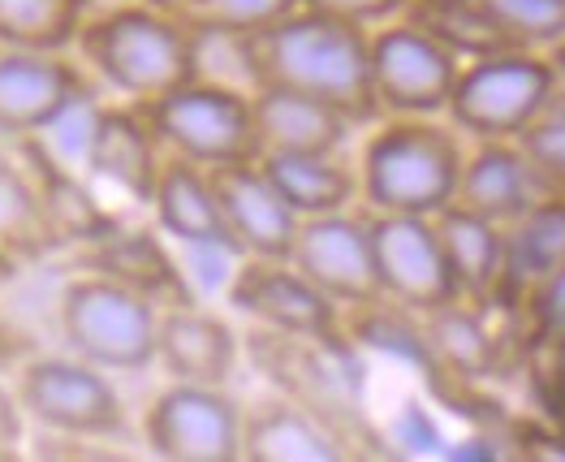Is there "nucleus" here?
I'll use <instances>...</instances> for the list:
<instances>
[{"mask_svg":"<svg viewBox=\"0 0 565 462\" xmlns=\"http://www.w3.org/2000/svg\"><path fill=\"white\" fill-rule=\"evenodd\" d=\"M216 186V203L225 217V233L237 260H289L294 238H298V217L289 212L277 186L259 169V160L246 165H221L207 169Z\"/></svg>","mask_w":565,"mask_h":462,"instance_id":"obj_14","label":"nucleus"},{"mask_svg":"<svg viewBox=\"0 0 565 462\" xmlns=\"http://www.w3.org/2000/svg\"><path fill=\"white\" fill-rule=\"evenodd\" d=\"M531 290H535V312H540L544 328H565V269L535 281Z\"/></svg>","mask_w":565,"mask_h":462,"instance_id":"obj_35","label":"nucleus"},{"mask_svg":"<svg viewBox=\"0 0 565 462\" xmlns=\"http://www.w3.org/2000/svg\"><path fill=\"white\" fill-rule=\"evenodd\" d=\"M147 208L156 217V230L169 242H182L190 251H230L234 255L221 203H216V186H212V174L203 165L164 156Z\"/></svg>","mask_w":565,"mask_h":462,"instance_id":"obj_19","label":"nucleus"},{"mask_svg":"<svg viewBox=\"0 0 565 462\" xmlns=\"http://www.w3.org/2000/svg\"><path fill=\"white\" fill-rule=\"evenodd\" d=\"M462 56L424 27L388 22L372 31V95L380 117H445Z\"/></svg>","mask_w":565,"mask_h":462,"instance_id":"obj_9","label":"nucleus"},{"mask_svg":"<svg viewBox=\"0 0 565 462\" xmlns=\"http://www.w3.org/2000/svg\"><path fill=\"white\" fill-rule=\"evenodd\" d=\"M510 48L553 52L565 40V0H483Z\"/></svg>","mask_w":565,"mask_h":462,"instance_id":"obj_29","label":"nucleus"},{"mask_svg":"<svg viewBox=\"0 0 565 462\" xmlns=\"http://www.w3.org/2000/svg\"><path fill=\"white\" fill-rule=\"evenodd\" d=\"M9 393L26 428L78 432V437H121L130 441L135 419L108 371L78 355H31L9 376Z\"/></svg>","mask_w":565,"mask_h":462,"instance_id":"obj_7","label":"nucleus"},{"mask_svg":"<svg viewBox=\"0 0 565 462\" xmlns=\"http://www.w3.org/2000/svg\"><path fill=\"white\" fill-rule=\"evenodd\" d=\"M99 246L92 255L87 273L121 281L130 290H139L142 298H151L156 307H173V303H194L186 281L178 273V264L169 260V251L160 246V238L151 230H126V233H95Z\"/></svg>","mask_w":565,"mask_h":462,"instance_id":"obj_23","label":"nucleus"},{"mask_svg":"<svg viewBox=\"0 0 565 462\" xmlns=\"http://www.w3.org/2000/svg\"><path fill=\"white\" fill-rule=\"evenodd\" d=\"M302 9H316L324 18L363 27V31H376V27L397 22L411 9V0H302Z\"/></svg>","mask_w":565,"mask_h":462,"instance_id":"obj_33","label":"nucleus"},{"mask_svg":"<svg viewBox=\"0 0 565 462\" xmlns=\"http://www.w3.org/2000/svg\"><path fill=\"white\" fill-rule=\"evenodd\" d=\"M519 147L531 156V165L544 174V182L553 186V190H565V87H557L553 104L522 135Z\"/></svg>","mask_w":565,"mask_h":462,"instance_id":"obj_31","label":"nucleus"},{"mask_svg":"<svg viewBox=\"0 0 565 462\" xmlns=\"http://www.w3.org/2000/svg\"><path fill=\"white\" fill-rule=\"evenodd\" d=\"M246 407L230 389L169 380L139 419L142 450L156 462H242Z\"/></svg>","mask_w":565,"mask_h":462,"instance_id":"obj_8","label":"nucleus"},{"mask_svg":"<svg viewBox=\"0 0 565 462\" xmlns=\"http://www.w3.org/2000/svg\"><path fill=\"white\" fill-rule=\"evenodd\" d=\"M83 95H92L87 70L65 52L0 48V135L4 139L47 135Z\"/></svg>","mask_w":565,"mask_h":462,"instance_id":"obj_13","label":"nucleus"},{"mask_svg":"<svg viewBox=\"0 0 565 462\" xmlns=\"http://www.w3.org/2000/svg\"><path fill=\"white\" fill-rule=\"evenodd\" d=\"M83 165L99 182H108L126 199L147 208L160 165H164V147L156 143L139 104H99L87 147H83Z\"/></svg>","mask_w":565,"mask_h":462,"instance_id":"obj_16","label":"nucleus"},{"mask_svg":"<svg viewBox=\"0 0 565 462\" xmlns=\"http://www.w3.org/2000/svg\"><path fill=\"white\" fill-rule=\"evenodd\" d=\"M56 242L61 230L52 221L40 178L0 151V251L18 264H35L47 251H56Z\"/></svg>","mask_w":565,"mask_h":462,"instance_id":"obj_24","label":"nucleus"},{"mask_svg":"<svg viewBox=\"0 0 565 462\" xmlns=\"http://www.w3.org/2000/svg\"><path fill=\"white\" fill-rule=\"evenodd\" d=\"M250 108L259 156H332L345 151L350 135L359 130V122L341 108L281 87H259L250 95Z\"/></svg>","mask_w":565,"mask_h":462,"instance_id":"obj_18","label":"nucleus"},{"mask_svg":"<svg viewBox=\"0 0 565 462\" xmlns=\"http://www.w3.org/2000/svg\"><path fill=\"white\" fill-rule=\"evenodd\" d=\"M505 450H510V462H565V437L535 419H519L510 428Z\"/></svg>","mask_w":565,"mask_h":462,"instance_id":"obj_34","label":"nucleus"},{"mask_svg":"<svg viewBox=\"0 0 565 462\" xmlns=\"http://www.w3.org/2000/svg\"><path fill=\"white\" fill-rule=\"evenodd\" d=\"M250 87H281L341 108L359 126L380 122L372 95V31L294 9L289 18L246 35Z\"/></svg>","mask_w":565,"mask_h":462,"instance_id":"obj_1","label":"nucleus"},{"mask_svg":"<svg viewBox=\"0 0 565 462\" xmlns=\"http://www.w3.org/2000/svg\"><path fill=\"white\" fill-rule=\"evenodd\" d=\"M427 321L436 324V333H440L436 342H440V350H445V359H449L454 368H462V371L488 368L492 346H488L483 328L462 312V303H454V307H445V312H436V316H427Z\"/></svg>","mask_w":565,"mask_h":462,"instance_id":"obj_32","label":"nucleus"},{"mask_svg":"<svg viewBox=\"0 0 565 462\" xmlns=\"http://www.w3.org/2000/svg\"><path fill=\"white\" fill-rule=\"evenodd\" d=\"M31 462H142V454L121 437H78V432H40L26 437Z\"/></svg>","mask_w":565,"mask_h":462,"instance_id":"obj_30","label":"nucleus"},{"mask_svg":"<svg viewBox=\"0 0 565 462\" xmlns=\"http://www.w3.org/2000/svg\"><path fill=\"white\" fill-rule=\"evenodd\" d=\"M289 264L324 290L337 307H372L380 303L376 255H372V230L367 212H332L311 217L298 225Z\"/></svg>","mask_w":565,"mask_h":462,"instance_id":"obj_12","label":"nucleus"},{"mask_svg":"<svg viewBox=\"0 0 565 462\" xmlns=\"http://www.w3.org/2000/svg\"><path fill=\"white\" fill-rule=\"evenodd\" d=\"M557 87L548 52L501 48L462 65L445 122L475 143H519L544 117Z\"/></svg>","mask_w":565,"mask_h":462,"instance_id":"obj_4","label":"nucleus"},{"mask_svg":"<svg viewBox=\"0 0 565 462\" xmlns=\"http://www.w3.org/2000/svg\"><path fill=\"white\" fill-rule=\"evenodd\" d=\"M467 143L445 117H380L359 151V199L380 217H436L458 199Z\"/></svg>","mask_w":565,"mask_h":462,"instance_id":"obj_2","label":"nucleus"},{"mask_svg":"<svg viewBox=\"0 0 565 462\" xmlns=\"http://www.w3.org/2000/svg\"><path fill=\"white\" fill-rule=\"evenodd\" d=\"M160 307L104 273H78L56 298V328L70 355L99 371H147L156 364Z\"/></svg>","mask_w":565,"mask_h":462,"instance_id":"obj_5","label":"nucleus"},{"mask_svg":"<svg viewBox=\"0 0 565 462\" xmlns=\"http://www.w3.org/2000/svg\"><path fill=\"white\" fill-rule=\"evenodd\" d=\"M225 298L259 333L307 342L320 350H341V307L289 260H237Z\"/></svg>","mask_w":565,"mask_h":462,"instance_id":"obj_10","label":"nucleus"},{"mask_svg":"<svg viewBox=\"0 0 565 462\" xmlns=\"http://www.w3.org/2000/svg\"><path fill=\"white\" fill-rule=\"evenodd\" d=\"M156 364L178 385L230 389L242 364V337L225 316L199 303H173V307H160Z\"/></svg>","mask_w":565,"mask_h":462,"instance_id":"obj_15","label":"nucleus"},{"mask_svg":"<svg viewBox=\"0 0 565 462\" xmlns=\"http://www.w3.org/2000/svg\"><path fill=\"white\" fill-rule=\"evenodd\" d=\"M367 230H372V255H376L380 303L388 298L419 316H436V312L462 303L431 217L367 212Z\"/></svg>","mask_w":565,"mask_h":462,"instance_id":"obj_11","label":"nucleus"},{"mask_svg":"<svg viewBox=\"0 0 565 462\" xmlns=\"http://www.w3.org/2000/svg\"><path fill=\"white\" fill-rule=\"evenodd\" d=\"M242 462H354L341 437L294 398L268 393L246 407Z\"/></svg>","mask_w":565,"mask_h":462,"instance_id":"obj_20","label":"nucleus"},{"mask_svg":"<svg viewBox=\"0 0 565 462\" xmlns=\"http://www.w3.org/2000/svg\"><path fill=\"white\" fill-rule=\"evenodd\" d=\"M0 441H26V419L9 393V380H0Z\"/></svg>","mask_w":565,"mask_h":462,"instance_id":"obj_37","label":"nucleus"},{"mask_svg":"<svg viewBox=\"0 0 565 462\" xmlns=\"http://www.w3.org/2000/svg\"><path fill=\"white\" fill-rule=\"evenodd\" d=\"M173 13L186 31H225V35H255L273 22L302 9V0H151Z\"/></svg>","mask_w":565,"mask_h":462,"instance_id":"obj_28","label":"nucleus"},{"mask_svg":"<svg viewBox=\"0 0 565 462\" xmlns=\"http://www.w3.org/2000/svg\"><path fill=\"white\" fill-rule=\"evenodd\" d=\"M74 48L104 87L126 95V104H147L194 78V35L151 0L87 13Z\"/></svg>","mask_w":565,"mask_h":462,"instance_id":"obj_3","label":"nucleus"},{"mask_svg":"<svg viewBox=\"0 0 565 462\" xmlns=\"http://www.w3.org/2000/svg\"><path fill=\"white\" fill-rule=\"evenodd\" d=\"M548 190L553 186L544 182V174L531 165V156L519 143H475L467 151L454 203L483 217V221H492V225H501V230H510Z\"/></svg>","mask_w":565,"mask_h":462,"instance_id":"obj_17","label":"nucleus"},{"mask_svg":"<svg viewBox=\"0 0 565 462\" xmlns=\"http://www.w3.org/2000/svg\"><path fill=\"white\" fill-rule=\"evenodd\" d=\"M139 113L147 117L156 143L164 147V156H178L203 169L259 160L255 108H250V92L242 87L190 78L182 87L139 104Z\"/></svg>","mask_w":565,"mask_h":462,"instance_id":"obj_6","label":"nucleus"},{"mask_svg":"<svg viewBox=\"0 0 565 462\" xmlns=\"http://www.w3.org/2000/svg\"><path fill=\"white\" fill-rule=\"evenodd\" d=\"M548 61H553V70H557V83L565 87V40L553 52H548Z\"/></svg>","mask_w":565,"mask_h":462,"instance_id":"obj_40","label":"nucleus"},{"mask_svg":"<svg viewBox=\"0 0 565 462\" xmlns=\"http://www.w3.org/2000/svg\"><path fill=\"white\" fill-rule=\"evenodd\" d=\"M18 269H22V264H18V260H13V255H4V251H0V290H4V285H9V281L18 277Z\"/></svg>","mask_w":565,"mask_h":462,"instance_id":"obj_39","label":"nucleus"},{"mask_svg":"<svg viewBox=\"0 0 565 462\" xmlns=\"http://www.w3.org/2000/svg\"><path fill=\"white\" fill-rule=\"evenodd\" d=\"M565 269V190H548L519 225L505 230V281L526 285Z\"/></svg>","mask_w":565,"mask_h":462,"instance_id":"obj_25","label":"nucleus"},{"mask_svg":"<svg viewBox=\"0 0 565 462\" xmlns=\"http://www.w3.org/2000/svg\"><path fill=\"white\" fill-rule=\"evenodd\" d=\"M87 22V0H0V48L70 52Z\"/></svg>","mask_w":565,"mask_h":462,"instance_id":"obj_26","label":"nucleus"},{"mask_svg":"<svg viewBox=\"0 0 565 462\" xmlns=\"http://www.w3.org/2000/svg\"><path fill=\"white\" fill-rule=\"evenodd\" d=\"M31 355H35V350H31L26 333H22L18 324H9L4 316H0V380H9V376L22 368Z\"/></svg>","mask_w":565,"mask_h":462,"instance_id":"obj_36","label":"nucleus"},{"mask_svg":"<svg viewBox=\"0 0 565 462\" xmlns=\"http://www.w3.org/2000/svg\"><path fill=\"white\" fill-rule=\"evenodd\" d=\"M431 221H436V233H440V246H445L454 285H458V298L462 303L492 298L501 290V281H505V230L483 221V217H475L467 208H458V203H449Z\"/></svg>","mask_w":565,"mask_h":462,"instance_id":"obj_22","label":"nucleus"},{"mask_svg":"<svg viewBox=\"0 0 565 462\" xmlns=\"http://www.w3.org/2000/svg\"><path fill=\"white\" fill-rule=\"evenodd\" d=\"M0 462H31L26 441H0Z\"/></svg>","mask_w":565,"mask_h":462,"instance_id":"obj_38","label":"nucleus"},{"mask_svg":"<svg viewBox=\"0 0 565 462\" xmlns=\"http://www.w3.org/2000/svg\"><path fill=\"white\" fill-rule=\"evenodd\" d=\"M259 169L277 186L298 221L350 212L359 203V160L345 151L332 156H259Z\"/></svg>","mask_w":565,"mask_h":462,"instance_id":"obj_21","label":"nucleus"},{"mask_svg":"<svg viewBox=\"0 0 565 462\" xmlns=\"http://www.w3.org/2000/svg\"><path fill=\"white\" fill-rule=\"evenodd\" d=\"M406 18L415 27H424L427 35H436L440 44L454 48L462 61H475V56H488V52L510 48V40L488 18L483 0H411Z\"/></svg>","mask_w":565,"mask_h":462,"instance_id":"obj_27","label":"nucleus"}]
</instances>
